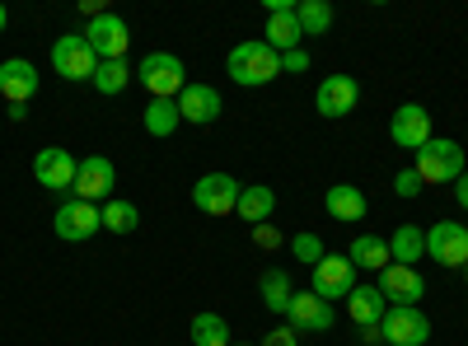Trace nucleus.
Returning <instances> with one entry per match:
<instances>
[{
    "label": "nucleus",
    "mask_w": 468,
    "mask_h": 346,
    "mask_svg": "<svg viewBox=\"0 0 468 346\" xmlns=\"http://www.w3.org/2000/svg\"><path fill=\"white\" fill-rule=\"evenodd\" d=\"M356 103H361V85L351 80V75H328V80L319 85V94H314V108L324 112V118H346Z\"/></svg>",
    "instance_id": "f3484780"
},
{
    "label": "nucleus",
    "mask_w": 468,
    "mask_h": 346,
    "mask_svg": "<svg viewBox=\"0 0 468 346\" xmlns=\"http://www.w3.org/2000/svg\"><path fill=\"white\" fill-rule=\"evenodd\" d=\"M295 19H300V33L304 37H319V33L333 28V5H328V0H300Z\"/></svg>",
    "instance_id": "bb28decb"
},
{
    "label": "nucleus",
    "mask_w": 468,
    "mask_h": 346,
    "mask_svg": "<svg viewBox=\"0 0 468 346\" xmlns=\"http://www.w3.org/2000/svg\"><path fill=\"white\" fill-rule=\"evenodd\" d=\"M192 346H229V323L220 314H197L192 319Z\"/></svg>",
    "instance_id": "c85d7f7f"
},
{
    "label": "nucleus",
    "mask_w": 468,
    "mask_h": 346,
    "mask_svg": "<svg viewBox=\"0 0 468 346\" xmlns=\"http://www.w3.org/2000/svg\"><path fill=\"white\" fill-rule=\"evenodd\" d=\"M75 169H80V160H75L70 150H61V145L37 150V160H33V178L43 183L48 192H66V187H75Z\"/></svg>",
    "instance_id": "f8f14e48"
},
{
    "label": "nucleus",
    "mask_w": 468,
    "mask_h": 346,
    "mask_svg": "<svg viewBox=\"0 0 468 346\" xmlns=\"http://www.w3.org/2000/svg\"><path fill=\"white\" fill-rule=\"evenodd\" d=\"M239 192H244V183H234L229 173H202L197 187H192V206L202 215H229L239 206Z\"/></svg>",
    "instance_id": "6e6552de"
},
{
    "label": "nucleus",
    "mask_w": 468,
    "mask_h": 346,
    "mask_svg": "<svg viewBox=\"0 0 468 346\" xmlns=\"http://www.w3.org/2000/svg\"><path fill=\"white\" fill-rule=\"evenodd\" d=\"M286 319H291V328H295V332H328V328L337 323L333 304H328V299H319L314 290H295V295H291Z\"/></svg>",
    "instance_id": "4468645a"
},
{
    "label": "nucleus",
    "mask_w": 468,
    "mask_h": 346,
    "mask_svg": "<svg viewBox=\"0 0 468 346\" xmlns=\"http://www.w3.org/2000/svg\"><path fill=\"white\" fill-rule=\"evenodd\" d=\"M220 89H211V85H187L183 94H178V118L183 122H192V127H211L216 118H220Z\"/></svg>",
    "instance_id": "a211bd4d"
},
{
    "label": "nucleus",
    "mask_w": 468,
    "mask_h": 346,
    "mask_svg": "<svg viewBox=\"0 0 468 346\" xmlns=\"http://www.w3.org/2000/svg\"><path fill=\"white\" fill-rule=\"evenodd\" d=\"M426 253H431L441 267H468V225L459 220H436L426 229Z\"/></svg>",
    "instance_id": "0eeeda50"
},
{
    "label": "nucleus",
    "mask_w": 468,
    "mask_h": 346,
    "mask_svg": "<svg viewBox=\"0 0 468 346\" xmlns=\"http://www.w3.org/2000/svg\"><path fill=\"white\" fill-rule=\"evenodd\" d=\"M379 328H384L388 346H426V337H431V319L412 309V304H388Z\"/></svg>",
    "instance_id": "39448f33"
},
{
    "label": "nucleus",
    "mask_w": 468,
    "mask_h": 346,
    "mask_svg": "<svg viewBox=\"0 0 468 346\" xmlns=\"http://www.w3.org/2000/svg\"><path fill=\"white\" fill-rule=\"evenodd\" d=\"M454 197H459V206L468 211V169L459 173V183H454Z\"/></svg>",
    "instance_id": "e433bc0d"
},
{
    "label": "nucleus",
    "mask_w": 468,
    "mask_h": 346,
    "mask_svg": "<svg viewBox=\"0 0 468 346\" xmlns=\"http://www.w3.org/2000/svg\"><path fill=\"white\" fill-rule=\"evenodd\" d=\"M421 253H426V235L417 225H399L394 239H388V257L399 267H412V262H421Z\"/></svg>",
    "instance_id": "393cba45"
},
{
    "label": "nucleus",
    "mask_w": 468,
    "mask_h": 346,
    "mask_svg": "<svg viewBox=\"0 0 468 346\" xmlns=\"http://www.w3.org/2000/svg\"><path fill=\"white\" fill-rule=\"evenodd\" d=\"M258 286H262V304H267L271 314H286V309H291V295H295V290H291V277L282 272V267L262 272V281H258Z\"/></svg>",
    "instance_id": "a878e982"
},
{
    "label": "nucleus",
    "mask_w": 468,
    "mask_h": 346,
    "mask_svg": "<svg viewBox=\"0 0 468 346\" xmlns=\"http://www.w3.org/2000/svg\"><path fill=\"white\" fill-rule=\"evenodd\" d=\"M141 225V211L122 197H108L103 202V229H112V235H132V229Z\"/></svg>",
    "instance_id": "cd10ccee"
},
{
    "label": "nucleus",
    "mask_w": 468,
    "mask_h": 346,
    "mask_svg": "<svg viewBox=\"0 0 468 346\" xmlns=\"http://www.w3.org/2000/svg\"><path fill=\"white\" fill-rule=\"evenodd\" d=\"M309 290H314L319 299H346L351 290H356V267H351V257H324L314 272H309Z\"/></svg>",
    "instance_id": "9d476101"
},
{
    "label": "nucleus",
    "mask_w": 468,
    "mask_h": 346,
    "mask_svg": "<svg viewBox=\"0 0 468 346\" xmlns=\"http://www.w3.org/2000/svg\"><path fill=\"white\" fill-rule=\"evenodd\" d=\"M388 136H394V145H403V150H417L431 141L436 131H431V112H426L421 103H403L399 112H394V122H388Z\"/></svg>",
    "instance_id": "ddd939ff"
},
{
    "label": "nucleus",
    "mask_w": 468,
    "mask_h": 346,
    "mask_svg": "<svg viewBox=\"0 0 468 346\" xmlns=\"http://www.w3.org/2000/svg\"><path fill=\"white\" fill-rule=\"evenodd\" d=\"M463 281H468V267H463Z\"/></svg>",
    "instance_id": "58836bf2"
},
{
    "label": "nucleus",
    "mask_w": 468,
    "mask_h": 346,
    "mask_svg": "<svg viewBox=\"0 0 468 346\" xmlns=\"http://www.w3.org/2000/svg\"><path fill=\"white\" fill-rule=\"evenodd\" d=\"M0 94H5L10 108H24V103L37 94V66L24 61V57L0 61Z\"/></svg>",
    "instance_id": "dca6fc26"
},
{
    "label": "nucleus",
    "mask_w": 468,
    "mask_h": 346,
    "mask_svg": "<svg viewBox=\"0 0 468 346\" xmlns=\"http://www.w3.org/2000/svg\"><path fill=\"white\" fill-rule=\"evenodd\" d=\"M291 253H295L300 262H309V267H319V262L328 257V253H324V239H319V235H295V239H291Z\"/></svg>",
    "instance_id": "7c9ffc66"
},
{
    "label": "nucleus",
    "mask_w": 468,
    "mask_h": 346,
    "mask_svg": "<svg viewBox=\"0 0 468 346\" xmlns=\"http://www.w3.org/2000/svg\"><path fill=\"white\" fill-rule=\"evenodd\" d=\"M379 295L388 304H412L417 309V299H426V281L417 267H399V262H388L384 272H379Z\"/></svg>",
    "instance_id": "2eb2a0df"
},
{
    "label": "nucleus",
    "mask_w": 468,
    "mask_h": 346,
    "mask_svg": "<svg viewBox=\"0 0 468 346\" xmlns=\"http://www.w3.org/2000/svg\"><path fill=\"white\" fill-rule=\"evenodd\" d=\"M183 127V118H178V99H150L145 103V131L150 136H174Z\"/></svg>",
    "instance_id": "b1692460"
},
{
    "label": "nucleus",
    "mask_w": 468,
    "mask_h": 346,
    "mask_svg": "<svg viewBox=\"0 0 468 346\" xmlns=\"http://www.w3.org/2000/svg\"><path fill=\"white\" fill-rule=\"evenodd\" d=\"M271 211H277V192H271V187H244L239 206H234V215H239L244 225H267Z\"/></svg>",
    "instance_id": "4be33fe9"
},
{
    "label": "nucleus",
    "mask_w": 468,
    "mask_h": 346,
    "mask_svg": "<svg viewBox=\"0 0 468 346\" xmlns=\"http://www.w3.org/2000/svg\"><path fill=\"white\" fill-rule=\"evenodd\" d=\"M253 239H258V248H282V229L277 225H253Z\"/></svg>",
    "instance_id": "473e14b6"
},
{
    "label": "nucleus",
    "mask_w": 468,
    "mask_h": 346,
    "mask_svg": "<svg viewBox=\"0 0 468 346\" xmlns=\"http://www.w3.org/2000/svg\"><path fill=\"white\" fill-rule=\"evenodd\" d=\"M52 229H57V239H66V244H85V239H94L103 229V211L94 202H66V206H57Z\"/></svg>",
    "instance_id": "1a4fd4ad"
},
{
    "label": "nucleus",
    "mask_w": 468,
    "mask_h": 346,
    "mask_svg": "<svg viewBox=\"0 0 468 346\" xmlns=\"http://www.w3.org/2000/svg\"><path fill=\"white\" fill-rule=\"evenodd\" d=\"M85 43L94 47V57H99V61H127V43H132L127 19H122V15H112V10H103L99 19H90Z\"/></svg>",
    "instance_id": "423d86ee"
},
{
    "label": "nucleus",
    "mask_w": 468,
    "mask_h": 346,
    "mask_svg": "<svg viewBox=\"0 0 468 346\" xmlns=\"http://www.w3.org/2000/svg\"><path fill=\"white\" fill-rule=\"evenodd\" d=\"M282 70H309V52H304V47L282 52Z\"/></svg>",
    "instance_id": "f704fd0d"
},
{
    "label": "nucleus",
    "mask_w": 468,
    "mask_h": 346,
    "mask_svg": "<svg viewBox=\"0 0 468 346\" xmlns=\"http://www.w3.org/2000/svg\"><path fill=\"white\" fill-rule=\"evenodd\" d=\"M394 192H399V197H417V192H421V178H417L412 169H403V173L394 178Z\"/></svg>",
    "instance_id": "72a5a7b5"
},
{
    "label": "nucleus",
    "mask_w": 468,
    "mask_h": 346,
    "mask_svg": "<svg viewBox=\"0 0 468 346\" xmlns=\"http://www.w3.org/2000/svg\"><path fill=\"white\" fill-rule=\"evenodd\" d=\"M346 257H351V267H366V272H384V262H394L388 257V239H379V235H356Z\"/></svg>",
    "instance_id": "5701e85b"
},
{
    "label": "nucleus",
    "mask_w": 468,
    "mask_h": 346,
    "mask_svg": "<svg viewBox=\"0 0 468 346\" xmlns=\"http://www.w3.org/2000/svg\"><path fill=\"white\" fill-rule=\"evenodd\" d=\"M52 70L61 75V80H94L99 57L85 43V33H61L57 37V43H52Z\"/></svg>",
    "instance_id": "20e7f679"
},
{
    "label": "nucleus",
    "mask_w": 468,
    "mask_h": 346,
    "mask_svg": "<svg viewBox=\"0 0 468 346\" xmlns=\"http://www.w3.org/2000/svg\"><path fill=\"white\" fill-rule=\"evenodd\" d=\"M300 43H304V33H300L295 5H291V10H271V15H267V47H271V52H295Z\"/></svg>",
    "instance_id": "6ab92c4d"
},
{
    "label": "nucleus",
    "mask_w": 468,
    "mask_h": 346,
    "mask_svg": "<svg viewBox=\"0 0 468 346\" xmlns=\"http://www.w3.org/2000/svg\"><path fill=\"white\" fill-rule=\"evenodd\" d=\"M112 187H117V169H112V160L108 155H90V160H80V169H75V202H103V197H112Z\"/></svg>",
    "instance_id": "9b49d317"
},
{
    "label": "nucleus",
    "mask_w": 468,
    "mask_h": 346,
    "mask_svg": "<svg viewBox=\"0 0 468 346\" xmlns=\"http://www.w3.org/2000/svg\"><path fill=\"white\" fill-rule=\"evenodd\" d=\"M412 173L421 178V183H459V173H463V145L459 141H445V136H431L421 150H417V164H412Z\"/></svg>",
    "instance_id": "f03ea898"
},
{
    "label": "nucleus",
    "mask_w": 468,
    "mask_h": 346,
    "mask_svg": "<svg viewBox=\"0 0 468 346\" xmlns=\"http://www.w3.org/2000/svg\"><path fill=\"white\" fill-rule=\"evenodd\" d=\"M225 70H229V80L234 85H244V89H258V85H271L282 75V52H271L267 43H239L229 52V61H225Z\"/></svg>",
    "instance_id": "f257e3e1"
},
{
    "label": "nucleus",
    "mask_w": 468,
    "mask_h": 346,
    "mask_svg": "<svg viewBox=\"0 0 468 346\" xmlns=\"http://www.w3.org/2000/svg\"><path fill=\"white\" fill-rule=\"evenodd\" d=\"M384 295H379V286H356L346 295V314H351V323L356 328H370V323H379L384 319Z\"/></svg>",
    "instance_id": "412c9836"
},
{
    "label": "nucleus",
    "mask_w": 468,
    "mask_h": 346,
    "mask_svg": "<svg viewBox=\"0 0 468 346\" xmlns=\"http://www.w3.org/2000/svg\"><path fill=\"white\" fill-rule=\"evenodd\" d=\"M229 346H244V341H229Z\"/></svg>",
    "instance_id": "ea45409f"
},
{
    "label": "nucleus",
    "mask_w": 468,
    "mask_h": 346,
    "mask_svg": "<svg viewBox=\"0 0 468 346\" xmlns=\"http://www.w3.org/2000/svg\"><path fill=\"white\" fill-rule=\"evenodd\" d=\"M361 341H366V346H384V328H379V323L361 328Z\"/></svg>",
    "instance_id": "c9c22d12"
},
{
    "label": "nucleus",
    "mask_w": 468,
    "mask_h": 346,
    "mask_svg": "<svg viewBox=\"0 0 468 346\" xmlns=\"http://www.w3.org/2000/svg\"><path fill=\"white\" fill-rule=\"evenodd\" d=\"M262 346H300V332H295L291 323H282V328H271V332L262 337Z\"/></svg>",
    "instance_id": "2f4dec72"
},
{
    "label": "nucleus",
    "mask_w": 468,
    "mask_h": 346,
    "mask_svg": "<svg viewBox=\"0 0 468 346\" xmlns=\"http://www.w3.org/2000/svg\"><path fill=\"white\" fill-rule=\"evenodd\" d=\"M5 24H10V10H5V5H0V33H5Z\"/></svg>",
    "instance_id": "4c0bfd02"
},
{
    "label": "nucleus",
    "mask_w": 468,
    "mask_h": 346,
    "mask_svg": "<svg viewBox=\"0 0 468 346\" xmlns=\"http://www.w3.org/2000/svg\"><path fill=\"white\" fill-rule=\"evenodd\" d=\"M324 206H328V215H333V220L356 225V220L366 215V192H361V187H351V183H337V187H328Z\"/></svg>",
    "instance_id": "aec40b11"
},
{
    "label": "nucleus",
    "mask_w": 468,
    "mask_h": 346,
    "mask_svg": "<svg viewBox=\"0 0 468 346\" xmlns=\"http://www.w3.org/2000/svg\"><path fill=\"white\" fill-rule=\"evenodd\" d=\"M136 80L150 89V99H178L187 89V70L174 52H150L141 66H136Z\"/></svg>",
    "instance_id": "7ed1b4c3"
},
{
    "label": "nucleus",
    "mask_w": 468,
    "mask_h": 346,
    "mask_svg": "<svg viewBox=\"0 0 468 346\" xmlns=\"http://www.w3.org/2000/svg\"><path fill=\"white\" fill-rule=\"evenodd\" d=\"M127 80H132L127 61H99V70H94V89L99 94H122Z\"/></svg>",
    "instance_id": "c756f323"
}]
</instances>
